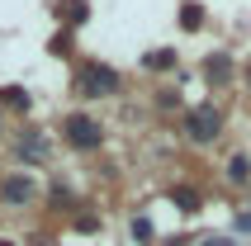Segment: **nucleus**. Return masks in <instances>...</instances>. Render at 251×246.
Listing matches in <instances>:
<instances>
[{"instance_id": "obj_1", "label": "nucleus", "mask_w": 251, "mask_h": 246, "mask_svg": "<svg viewBox=\"0 0 251 246\" xmlns=\"http://www.w3.org/2000/svg\"><path fill=\"white\" fill-rule=\"evenodd\" d=\"M119 85H124V76L109 62H81L76 67V90L85 99H109V95H119Z\"/></svg>"}, {"instance_id": "obj_2", "label": "nucleus", "mask_w": 251, "mask_h": 246, "mask_svg": "<svg viewBox=\"0 0 251 246\" xmlns=\"http://www.w3.org/2000/svg\"><path fill=\"white\" fill-rule=\"evenodd\" d=\"M62 137H67L71 151H100L104 147V123L90 119V114H67L62 119Z\"/></svg>"}, {"instance_id": "obj_3", "label": "nucleus", "mask_w": 251, "mask_h": 246, "mask_svg": "<svg viewBox=\"0 0 251 246\" xmlns=\"http://www.w3.org/2000/svg\"><path fill=\"white\" fill-rule=\"evenodd\" d=\"M185 137L199 142V147H209L223 137V109H213V104H195V109L185 114Z\"/></svg>"}, {"instance_id": "obj_4", "label": "nucleus", "mask_w": 251, "mask_h": 246, "mask_svg": "<svg viewBox=\"0 0 251 246\" xmlns=\"http://www.w3.org/2000/svg\"><path fill=\"white\" fill-rule=\"evenodd\" d=\"M38 199V185H33V175H5L0 180V204H10V208H24Z\"/></svg>"}, {"instance_id": "obj_5", "label": "nucleus", "mask_w": 251, "mask_h": 246, "mask_svg": "<svg viewBox=\"0 0 251 246\" xmlns=\"http://www.w3.org/2000/svg\"><path fill=\"white\" fill-rule=\"evenodd\" d=\"M14 161H24V166L48 161V137H43V133H24L19 142H14Z\"/></svg>"}, {"instance_id": "obj_6", "label": "nucleus", "mask_w": 251, "mask_h": 246, "mask_svg": "<svg viewBox=\"0 0 251 246\" xmlns=\"http://www.w3.org/2000/svg\"><path fill=\"white\" fill-rule=\"evenodd\" d=\"M232 76H237V71H232V57L227 52H209L204 57V81L209 85H227Z\"/></svg>"}, {"instance_id": "obj_7", "label": "nucleus", "mask_w": 251, "mask_h": 246, "mask_svg": "<svg viewBox=\"0 0 251 246\" xmlns=\"http://www.w3.org/2000/svg\"><path fill=\"white\" fill-rule=\"evenodd\" d=\"M171 204L185 208V213H199V208H204V194H199L195 185H176V190H171Z\"/></svg>"}, {"instance_id": "obj_8", "label": "nucleus", "mask_w": 251, "mask_h": 246, "mask_svg": "<svg viewBox=\"0 0 251 246\" xmlns=\"http://www.w3.org/2000/svg\"><path fill=\"white\" fill-rule=\"evenodd\" d=\"M180 28H185V33L204 28V5H199V0H185V5H180Z\"/></svg>"}, {"instance_id": "obj_9", "label": "nucleus", "mask_w": 251, "mask_h": 246, "mask_svg": "<svg viewBox=\"0 0 251 246\" xmlns=\"http://www.w3.org/2000/svg\"><path fill=\"white\" fill-rule=\"evenodd\" d=\"M52 10L62 14V19H71V24H85V14H90V10H85V0H57Z\"/></svg>"}, {"instance_id": "obj_10", "label": "nucleus", "mask_w": 251, "mask_h": 246, "mask_svg": "<svg viewBox=\"0 0 251 246\" xmlns=\"http://www.w3.org/2000/svg\"><path fill=\"white\" fill-rule=\"evenodd\" d=\"M48 194H52V199H48V204H52L57 213H76V194H71L67 185H52V190H48Z\"/></svg>"}, {"instance_id": "obj_11", "label": "nucleus", "mask_w": 251, "mask_h": 246, "mask_svg": "<svg viewBox=\"0 0 251 246\" xmlns=\"http://www.w3.org/2000/svg\"><path fill=\"white\" fill-rule=\"evenodd\" d=\"M142 67H147V71H171V67H176V52H171V48L147 52V57H142Z\"/></svg>"}, {"instance_id": "obj_12", "label": "nucleus", "mask_w": 251, "mask_h": 246, "mask_svg": "<svg viewBox=\"0 0 251 246\" xmlns=\"http://www.w3.org/2000/svg\"><path fill=\"white\" fill-rule=\"evenodd\" d=\"M128 232H133V242L138 246H147L156 237V227H152V218H133V227H128Z\"/></svg>"}, {"instance_id": "obj_13", "label": "nucleus", "mask_w": 251, "mask_h": 246, "mask_svg": "<svg viewBox=\"0 0 251 246\" xmlns=\"http://www.w3.org/2000/svg\"><path fill=\"white\" fill-rule=\"evenodd\" d=\"M0 104H10V109H28V95L19 90V85H5V90H0Z\"/></svg>"}, {"instance_id": "obj_14", "label": "nucleus", "mask_w": 251, "mask_h": 246, "mask_svg": "<svg viewBox=\"0 0 251 246\" xmlns=\"http://www.w3.org/2000/svg\"><path fill=\"white\" fill-rule=\"evenodd\" d=\"M227 175H232V180H247L251 175V161H247V156H232V161H227Z\"/></svg>"}, {"instance_id": "obj_15", "label": "nucleus", "mask_w": 251, "mask_h": 246, "mask_svg": "<svg viewBox=\"0 0 251 246\" xmlns=\"http://www.w3.org/2000/svg\"><path fill=\"white\" fill-rule=\"evenodd\" d=\"M71 227H76V232H85V237H95V232H100V218H90V213H81V218L71 222Z\"/></svg>"}, {"instance_id": "obj_16", "label": "nucleus", "mask_w": 251, "mask_h": 246, "mask_svg": "<svg viewBox=\"0 0 251 246\" xmlns=\"http://www.w3.org/2000/svg\"><path fill=\"white\" fill-rule=\"evenodd\" d=\"M67 52H71V28H62L52 38V57H67Z\"/></svg>"}, {"instance_id": "obj_17", "label": "nucleus", "mask_w": 251, "mask_h": 246, "mask_svg": "<svg viewBox=\"0 0 251 246\" xmlns=\"http://www.w3.org/2000/svg\"><path fill=\"white\" fill-rule=\"evenodd\" d=\"M156 104H161V109H176L180 99H176V90H161V95H156Z\"/></svg>"}]
</instances>
